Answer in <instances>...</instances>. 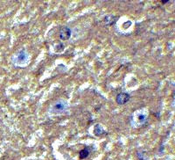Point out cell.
<instances>
[{"label":"cell","mask_w":175,"mask_h":160,"mask_svg":"<svg viewBox=\"0 0 175 160\" xmlns=\"http://www.w3.org/2000/svg\"><path fill=\"white\" fill-rule=\"evenodd\" d=\"M72 34V31L68 27H64L60 29V39L62 41H67L69 40V38L71 37Z\"/></svg>","instance_id":"277c9868"},{"label":"cell","mask_w":175,"mask_h":160,"mask_svg":"<svg viewBox=\"0 0 175 160\" xmlns=\"http://www.w3.org/2000/svg\"><path fill=\"white\" fill-rule=\"evenodd\" d=\"M28 62H29V55L25 50H22L21 51H19L17 57L14 58V62L17 65H20V66L26 65Z\"/></svg>","instance_id":"3957f363"},{"label":"cell","mask_w":175,"mask_h":160,"mask_svg":"<svg viewBox=\"0 0 175 160\" xmlns=\"http://www.w3.org/2000/svg\"><path fill=\"white\" fill-rule=\"evenodd\" d=\"M67 108V102L65 101L64 100H59L58 101L55 102L51 106L49 112L52 114H60L65 112Z\"/></svg>","instance_id":"6da1fadb"},{"label":"cell","mask_w":175,"mask_h":160,"mask_svg":"<svg viewBox=\"0 0 175 160\" xmlns=\"http://www.w3.org/2000/svg\"><path fill=\"white\" fill-rule=\"evenodd\" d=\"M94 134L96 136H102L103 134H106V132L104 131L103 128L100 125V124H96L95 126V128H94Z\"/></svg>","instance_id":"8992f818"},{"label":"cell","mask_w":175,"mask_h":160,"mask_svg":"<svg viewBox=\"0 0 175 160\" xmlns=\"http://www.w3.org/2000/svg\"><path fill=\"white\" fill-rule=\"evenodd\" d=\"M144 155V152H142V154H141V152L139 151V152H137V158H138V159L139 160H146L145 159V157L143 156Z\"/></svg>","instance_id":"9c48e42d"},{"label":"cell","mask_w":175,"mask_h":160,"mask_svg":"<svg viewBox=\"0 0 175 160\" xmlns=\"http://www.w3.org/2000/svg\"><path fill=\"white\" fill-rule=\"evenodd\" d=\"M89 154H90V149L86 147V148H84L83 150H81L80 151L79 157H80L81 159H87L89 156Z\"/></svg>","instance_id":"52a82bcc"},{"label":"cell","mask_w":175,"mask_h":160,"mask_svg":"<svg viewBox=\"0 0 175 160\" xmlns=\"http://www.w3.org/2000/svg\"><path fill=\"white\" fill-rule=\"evenodd\" d=\"M146 121H147V114L143 112H141V113L136 112L131 116V123L133 124L134 122H136V125L134 127L143 126V125H145V123Z\"/></svg>","instance_id":"7a4b0ae2"},{"label":"cell","mask_w":175,"mask_h":160,"mask_svg":"<svg viewBox=\"0 0 175 160\" xmlns=\"http://www.w3.org/2000/svg\"><path fill=\"white\" fill-rule=\"evenodd\" d=\"M130 99V95L127 93H121L117 96V103L118 105H124Z\"/></svg>","instance_id":"5b68a950"},{"label":"cell","mask_w":175,"mask_h":160,"mask_svg":"<svg viewBox=\"0 0 175 160\" xmlns=\"http://www.w3.org/2000/svg\"><path fill=\"white\" fill-rule=\"evenodd\" d=\"M117 19H118V18H116V17L113 16V15H109V16H106V17H105L104 21H105V23H106L107 25L111 26V25H113V24L116 22V20H117Z\"/></svg>","instance_id":"ba28073f"}]
</instances>
